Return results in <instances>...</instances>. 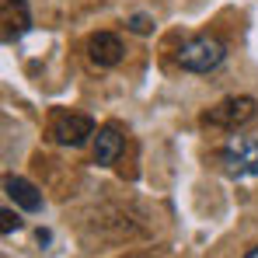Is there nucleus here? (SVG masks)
I'll return each instance as SVG.
<instances>
[{
	"label": "nucleus",
	"mask_w": 258,
	"mask_h": 258,
	"mask_svg": "<svg viewBox=\"0 0 258 258\" xmlns=\"http://www.w3.org/2000/svg\"><path fill=\"white\" fill-rule=\"evenodd\" d=\"M126 150V136L119 126H101L94 136V164H115Z\"/></svg>",
	"instance_id": "0eeeda50"
},
{
	"label": "nucleus",
	"mask_w": 258,
	"mask_h": 258,
	"mask_svg": "<svg viewBox=\"0 0 258 258\" xmlns=\"http://www.w3.org/2000/svg\"><path fill=\"white\" fill-rule=\"evenodd\" d=\"M244 258H258V244H255V248H251V251H248Z\"/></svg>",
	"instance_id": "9b49d317"
},
{
	"label": "nucleus",
	"mask_w": 258,
	"mask_h": 258,
	"mask_svg": "<svg viewBox=\"0 0 258 258\" xmlns=\"http://www.w3.org/2000/svg\"><path fill=\"white\" fill-rule=\"evenodd\" d=\"M122 52H126L122 49V39L112 35V32H98V35L87 39V59L94 67H115L122 59Z\"/></svg>",
	"instance_id": "423d86ee"
},
{
	"label": "nucleus",
	"mask_w": 258,
	"mask_h": 258,
	"mask_svg": "<svg viewBox=\"0 0 258 258\" xmlns=\"http://www.w3.org/2000/svg\"><path fill=\"white\" fill-rule=\"evenodd\" d=\"M4 192L21 206V210H28V213H35V210H42V192L32 185V181H25V178H14V174H7L4 178Z\"/></svg>",
	"instance_id": "6e6552de"
},
{
	"label": "nucleus",
	"mask_w": 258,
	"mask_h": 258,
	"mask_svg": "<svg viewBox=\"0 0 258 258\" xmlns=\"http://www.w3.org/2000/svg\"><path fill=\"white\" fill-rule=\"evenodd\" d=\"M129 28L140 32V35H147V32H150V18H147V14H133V18H129Z\"/></svg>",
	"instance_id": "1a4fd4ad"
},
{
	"label": "nucleus",
	"mask_w": 258,
	"mask_h": 258,
	"mask_svg": "<svg viewBox=\"0 0 258 258\" xmlns=\"http://www.w3.org/2000/svg\"><path fill=\"white\" fill-rule=\"evenodd\" d=\"M255 112H258V101H255V98H248V94H241V98H223L220 105L206 108L199 122H203V126H210V129L234 133V129L248 126V122L255 119Z\"/></svg>",
	"instance_id": "f03ea898"
},
{
	"label": "nucleus",
	"mask_w": 258,
	"mask_h": 258,
	"mask_svg": "<svg viewBox=\"0 0 258 258\" xmlns=\"http://www.w3.org/2000/svg\"><path fill=\"white\" fill-rule=\"evenodd\" d=\"M220 168L227 178H251L258 174V140L237 136L220 150Z\"/></svg>",
	"instance_id": "7ed1b4c3"
},
{
	"label": "nucleus",
	"mask_w": 258,
	"mask_h": 258,
	"mask_svg": "<svg viewBox=\"0 0 258 258\" xmlns=\"http://www.w3.org/2000/svg\"><path fill=\"white\" fill-rule=\"evenodd\" d=\"M87 136H94L91 115H81V112H56L52 122H49V140L59 143V147H81Z\"/></svg>",
	"instance_id": "20e7f679"
},
{
	"label": "nucleus",
	"mask_w": 258,
	"mask_h": 258,
	"mask_svg": "<svg viewBox=\"0 0 258 258\" xmlns=\"http://www.w3.org/2000/svg\"><path fill=\"white\" fill-rule=\"evenodd\" d=\"M223 56H227V45L216 35H192L178 49V67L188 74H210L223 63Z\"/></svg>",
	"instance_id": "f257e3e1"
},
{
	"label": "nucleus",
	"mask_w": 258,
	"mask_h": 258,
	"mask_svg": "<svg viewBox=\"0 0 258 258\" xmlns=\"http://www.w3.org/2000/svg\"><path fill=\"white\" fill-rule=\"evenodd\" d=\"M0 220H4V234H11V230H21V220L11 213V210H4V213H0Z\"/></svg>",
	"instance_id": "9d476101"
},
{
	"label": "nucleus",
	"mask_w": 258,
	"mask_h": 258,
	"mask_svg": "<svg viewBox=\"0 0 258 258\" xmlns=\"http://www.w3.org/2000/svg\"><path fill=\"white\" fill-rule=\"evenodd\" d=\"M32 25L28 4L25 0H0V39L4 45H14Z\"/></svg>",
	"instance_id": "39448f33"
}]
</instances>
